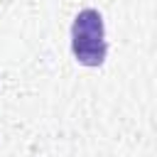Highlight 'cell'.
I'll use <instances>...</instances> for the list:
<instances>
[{
    "instance_id": "1",
    "label": "cell",
    "mask_w": 157,
    "mask_h": 157,
    "mask_svg": "<svg viewBox=\"0 0 157 157\" xmlns=\"http://www.w3.org/2000/svg\"><path fill=\"white\" fill-rule=\"evenodd\" d=\"M71 49L78 64L83 66H101L108 54L105 27L98 10H81L71 25Z\"/></svg>"
}]
</instances>
